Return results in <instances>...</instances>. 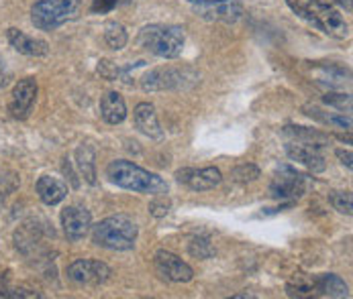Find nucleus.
Segmentation results:
<instances>
[{"label":"nucleus","mask_w":353,"mask_h":299,"mask_svg":"<svg viewBox=\"0 0 353 299\" xmlns=\"http://www.w3.org/2000/svg\"><path fill=\"white\" fill-rule=\"evenodd\" d=\"M68 277L78 285H104L112 277V269L94 258H78L68 267Z\"/></svg>","instance_id":"obj_7"},{"label":"nucleus","mask_w":353,"mask_h":299,"mask_svg":"<svg viewBox=\"0 0 353 299\" xmlns=\"http://www.w3.org/2000/svg\"><path fill=\"white\" fill-rule=\"evenodd\" d=\"M286 4L301 16L306 23H310L314 29L337 37L345 39L350 37V25L341 16V12L331 6L329 2L323 0H286Z\"/></svg>","instance_id":"obj_2"},{"label":"nucleus","mask_w":353,"mask_h":299,"mask_svg":"<svg viewBox=\"0 0 353 299\" xmlns=\"http://www.w3.org/2000/svg\"><path fill=\"white\" fill-rule=\"evenodd\" d=\"M6 37H8V43L23 55H29V57H43L50 53V45L48 41L43 39H35V37H29L27 33L19 31V29H8L6 31Z\"/></svg>","instance_id":"obj_16"},{"label":"nucleus","mask_w":353,"mask_h":299,"mask_svg":"<svg viewBox=\"0 0 353 299\" xmlns=\"http://www.w3.org/2000/svg\"><path fill=\"white\" fill-rule=\"evenodd\" d=\"M199 14L208 21L235 23L243 16V6L237 0H223L214 4H199Z\"/></svg>","instance_id":"obj_14"},{"label":"nucleus","mask_w":353,"mask_h":299,"mask_svg":"<svg viewBox=\"0 0 353 299\" xmlns=\"http://www.w3.org/2000/svg\"><path fill=\"white\" fill-rule=\"evenodd\" d=\"M137 234H139L137 224L125 214L108 216L97 226H92V243L102 249L131 250L135 247Z\"/></svg>","instance_id":"obj_3"},{"label":"nucleus","mask_w":353,"mask_h":299,"mask_svg":"<svg viewBox=\"0 0 353 299\" xmlns=\"http://www.w3.org/2000/svg\"><path fill=\"white\" fill-rule=\"evenodd\" d=\"M125 0H92V6H90V12L92 14H104V12H110L112 8H117L119 4H123Z\"/></svg>","instance_id":"obj_31"},{"label":"nucleus","mask_w":353,"mask_h":299,"mask_svg":"<svg viewBox=\"0 0 353 299\" xmlns=\"http://www.w3.org/2000/svg\"><path fill=\"white\" fill-rule=\"evenodd\" d=\"M101 116L108 124H121L127 118V104L119 92H106L102 96Z\"/></svg>","instance_id":"obj_19"},{"label":"nucleus","mask_w":353,"mask_h":299,"mask_svg":"<svg viewBox=\"0 0 353 299\" xmlns=\"http://www.w3.org/2000/svg\"><path fill=\"white\" fill-rule=\"evenodd\" d=\"M61 226L68 241H82L92 228V214L84 206H68L61 212Z\"/></svg>","instance_id":"obj_10"},{"label":"nucleus","mask_w":353,"mask_h":299,"mask_svg":"<svg viewBox=\"0 0 353 299\" xmlns=\"http://www.w3.org/2000/svg\"><path fill=\"white\" fill-rule=\"evenodd\" d=\"M139 45L157 57L174 59L184 49V29L178 25H148L139 33Z\"/></svg>","instance_id":"obj_4"},{"label":"nucleus","mask_w":353,"mask_h":299,"mask_svg":"<svg viewBox=\"0 0 353 299\" xmlns=\"http://www.w3.org/2000/svg\"><path fill=\"white\" fill-rule=\"evenodd\" d=\"M323 102L325 104H329V106H333V108H337V110H347V112H352V96L350 94H337V92H327L325 96H323Z\"/></svg>","instance_id":"obj_29"},{"label":"nucleus","mask_w":353,"mask_h":299,"mask_svg":"<svg viewBox=\"0 0 353 299\" xmlns=\"http://www.w3.org/2000/svg\"><path fill=\"white\" fill-rule=\"evenodd\" d=\"M176 181L188 186L192 192H206L223 181V173L216 167H204V169L184 167L176 171Z\"/></svg>","instance_id":"obj_12"},{"label":"nucleus","mask_w":353,"mask_h":299,"mask_svg":"<svg viewBox=\"0 0 353 299\" xmlns=\"http://www.w3.org/2000/svg\"><path fill=\"white\" fill-rule=\"evenodd\" d=\"M188 252L192 254V256H196V258H210L212 254H214V249H212V245H210V241L208 239H204V236H196V239H192L190 243H188Z\"/></svg>","instance_id":"obj_28"},{"label":"nucleus","mask_w":353,"mask_h":299,"mask_svg":"<svg viewBox=\"0 0 353 299\" xmlns=\"http://www.w3.org/2000/svg\"><path fill=\"white\" fill-rule=\"evenodd\" d=\"M97 155L90 145H80L76 151V165L86 184L97 186Z\"/></svg>","instance_id":"obj_21"},{"label":"nucleus","mask_w":353,"mask_h":299,"mask_svg":"<svg viewBox=\"0 0 353 299\" xmlns=\"http://www.w3.org/2000/svg\"><path fill=\"white\" fill-rule=\"evenodd\" d=\"M106 177L114 186L129 190V192H137V194L161 196V194L170 192V186L165 184V179H161L159 175H155L152 171H148L127 159L110 161L106 165Z\"/></svg>","instance_id":"obj_1"},{"label":"nucleus","mask_w":353,"mask_h":299,"mask_svg":"<svg viewBox=\"0 0 353 299\" xmlns=\"http://www.w3.org/2000/svg\"><path fill=\"white\" fill-rule=\"evenodd\" d=\"M286 155L292 161L304 165L312 173H323L327 169V163H325V157L321 153V147L306 145V143H286Z\"/></svg>","instance_id":"obj_13"},{"label":"nucleus","mask_w":353,"mask_h":299,"mask_svg":"<svg viewBox=\"0 0 353 299\" xmlns=\"http://www.w3.org/2000/svg\"><path fill=\"white\" fill-rule=\"evenodd\" d=\"M82 12L80 0H37L31 8V21L41 31H53Z\"/></svg>","instance_id":"obj_5"},{"label":"nucleus","mask_w":353,"mask_h":299,"mask_svg":"<svg viewBox=\"0 0 353 299\" xmlns=\"http://www.w3.org/2000/svg\"><path fill=\"white\" fill-rule=\"evenodd\" d=\"M133 118H135V126L153 141H161L163 139V131L159 126V120H157V112L153 108V104L150 102H141L135 106V112H133Z\"/></svg>","instance_id":"obj_15"},{"label":"nucleus","mask_w":353,"mask_h":299,"mask_svg":"<svg viewBox=\"0 0 353 299\" xmlns=\"http://www.w3.org/2000/svg\"><path fill=\"white\" fill-rule=\"evenodd\" d=\"M333 2H337V4H341L343 8L352 10V0H333Z\"/></svg>","instance_id":"obj_35"},{"label":"nucleus","mask_w":353,"mask_h":299,"mask_svg":"<svg viewBox=\"0 0 353 299\" xmlns=\"http://www.w3.org/2000/svg\"><path fill=\"white\" fill-rule=\"evenodd\" d=\"M99 74H101L102 78L110 80V82H117L119 80L125 86H133V82L129 78V67H121V65H117L110 59H102L101 63H99Z\"/></svg>","instance_id":"obj_25"},{"label":"nucleus","mask_w":353,"mask_h":299,"mask_svg":"<svg viewBox=\"0 0 353 299\" xmlns=\"http://www.w3.org/2000/svg\"><path fill=\"white\" fill-rule=\"evenodd\" d=\"M186 82V69L178 67H155L141 78V88L145 92H163V90H180Z\"/></svg>","instance_id":"obj_9"},{"label":"nucleus","mask_w":353,"mask_h":299,"mask_svg":"<svg viewBox=\"0 0 353 299\" xmlns=\"http://www.w3.org/2000/svg\"><path fill=\"white\" fill-rule=\"evenodd\" d=\"M170 208H172L170 199H168L165 194H161V196H157V198L150 203V214L155 216V218H163V216L170 212Z\"/></svg>","instance_id":"obj_30"},{"label":"nucleus","mask_w":353,"mask_h":299,"mask_svg":"<svg viewBox=\"0 0 353 299\" xmlns=\"http://www.w3.org/2000/svg\"><path fill=\"white\" fill-rule=\"evenodd\" d=\"M261 171L259 167H255L253 163H245V165H239L231 171V179L237 181V184H252L255 179H259Z\"/></svg>","instance_id":"obj_27"},{"label":"nucleus","mask_w":353,"mask_h":299,"mask_svg":"<svg viewBox=\"0 0 353 299\" xmlns=\"http://www.w3.org/2000/svg\"><path fill=\"white\" fill-rule=\"evenodd\" d=\"M102 37H104V43H106L112 51L125 49V45H127V41H129V35H127L125 27H123L121 23H117V21H108V23L104 25Z\"/></svg>","instance_id":"obj_24"},{"label":"nucleus","mask_w":353,"mask_h":299,"mask_svg":"<svg viewBox=\"0 0 353 299\" xmlns=\"http://www.w3.org/2000/svg\"><path fill=\"white\" fill-rule=\"evenodd\" d=\"M335 155H337V159L341 161V165H345L347 169H352V151H335Z\"/></svg>","instance_id":"obj_34"},{"label":"nucleus","mask_w":353,"mask_h":299,"mask_svg":"<svg viewBox=\"0 0 353 299\" xmlns=\"http://www.w3.org/2000/svg\"><path fill=\"white\" fill-rule=\"evenodd\" d=\"M155 271L172 283H188L194 279V271L188 263H184L178 254L170 250H157L153 256Z\"/></svg>","instance_id":"obj_8"},{"label":"nucleus","mask_w":353,"mask_h":299,"mask_svg":"<svg viewBox=\"0 0 353 299\" xmlns=\"http://www.w3.org/2000/svg\"><path fill=\"white\" fill-rule=\"evenodd\" d=\"M303 112L308 116V118H312V120H319V122H323V124H327V126H335V129H343V131H352V118L350 116H345V114H337V112H325V110H321L319 106H314V104H306L303 106Z\"/></svg>","instance_id":"obj_20"},{"label":"nucleus","mask_w":353,"mask_h":299,"mask_svg":"<svg viewBox=\"0 0 353 299\" xmlns=\"http://www.w3.org/2000/svg\"><path fill=\"white\" fill-rule=\"evenodd\" d=\"M12 80V71L8 67V63L4 59H0V90H4Z\"/></svg>","instance_id":"obj_33"},{"label":"nucleus","mask_w":353,"mask_h":299,"mask_svg":"<svg viewBox=\"0 0 353 299\" xmlns=\"http://www.w3.org/2000/svg\"><path fill=\"white\" fill-rule=\"evenodd\" d=\"M288 298H316L314 294V277L306 273H294V277L286 283Z\"/></svg>","instance_id":"obj_23"},{"label":"nucleus","mask_w":353,"mask_h":299,"mask_svg":"<svg viewBox=\"0 0 353 299\" xmlns=\"http://www.w3.org/2000/svg\"><path fill=\"white\" fill-rule=\"evenodd\" d=\"M192 4H214V2H223V0H190Z\"/></svg>","instance_id":"obj_36"},{"label":"nucleus","mask_w":353,"mask_h":299,"mask_svg":"<svg viewBox=\"0 0 353 299\" xmlns=\"http://www.w3.org/2000/svg\"><path fill=\"white\" fill-rule=\"evenodd\" d=\"M35 190H37V196L41 198V201L48 206H57L68 196V186L61 179L51 177V175H41L35 184Z\"/></svg>","instance_id":"obj_18"},{"label":"nucleus","mask_w":353,"mask_h":299,"mask_svg":"<svg viewBox=\"0 0 353 299\" xmlns=\"http://www.w3.org/2000/svg\"><path fill=\"white\" fill-rule=\"evenodd\" d=\"M329 201H331V206H333L339 214H345V216H352L353 214L352 192L333 190V192H329Z\"/></svg>","instance_id":"obj_26"},{"label":"nucleus","mask_w":353,"mask_h":299,"mask_svg":"<svg viewBox=\"0 0 353 299\" xmlns=\"http://www.w3.org/2000/svg\"><path fill=\"white\" fill-rule=\"evenodd\" d=\"M306 192V177L290 165H278L270 181V196L276 199H299Z\"/></svg>","instance_id":"obj_6"},{"label":"nucleus","mask_w":353,"mask_h":299,"mask_svg":"<svg viewBox=\"0 0 353 299\" xmlns=\"http://www.w3.org/2000/svg\"><path fill=\"white\" fill-rule=\"evenodd\" d=\"M284 135L296 139V143H306V145H314V147H323L329 143V137L321 131H312V129H306V126H284Z\"/></svg>","instance_id":"obj_22"},{"label":"nucleus","mask_w":353,"mask_h":299,"mask_svg":"<svg viewBox=\"0 0 353 299\" xmlns=\"http://www.w3.org/2000/svg\"><path fill=\"white\" fill-rule=\"evenodd\" d=\"M37 80L35 78H25L21 80L14 88H12V94H10V102H8V110L12 114V118H27L35 98H37Z\"/></svg>","instance_id":"obj_11"},{"label":"nucleus","mask_w":353,"mask_h":299,"mask_svg":"<svg viewBox=\"0 0 353 299\" xmlns=\"http://www.w3.org/2000/svg\"><path fill=\"white\" fill-rule=\"evenodd\" d=\"M314 294L316 298H347L350 287L339 275L321 273V275H314Z\"/></svg>","instance_id":"obj_17"},{"label":"nucleus","mask_w":353,"mask_h":299,"mask_svg":"<svg viewBox=\"0 0 353 299\" xmlns=\"http://www.w3.org/2000/svg\"><path fill=\"white\" fill-rule=\"evenodd\" d=\"M0 298H43V296L31 289H6L0 294Z\"/></svg>","instance_id":"obj_32"}]
</instances>
